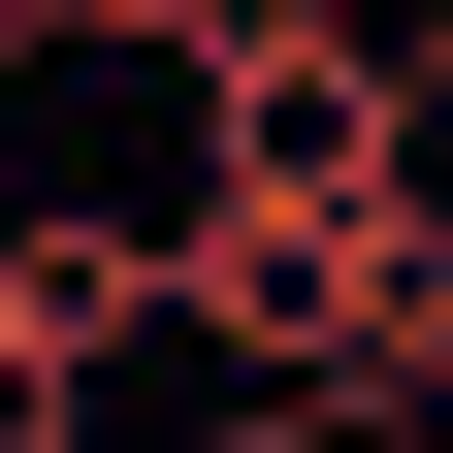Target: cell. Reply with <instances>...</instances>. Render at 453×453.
I'll list each match as a JSON object with an SVG mask.
<instances>
[{
	"label": "cell",
	"mask_w": 453,
	"mask_h": 453,
	"mask_svg": "<svg viewBox=\"0 0 453 453\" xmlns=\"http://www.w3.org/2000/svg\"><path fill=\"white\" fill-rule=\"evenodd\" d=\"M421 226H453V195H259V162H195V357H259L292 421H324V388H388Z\"/></svg>",
	"instance_id": "cell-1"
},
{
	"label": "cell",
	"mask_w": 453,
	"mask_h": 453,
	"mask_svg": "<svg viewBox=\"0 0 453 453\" xmlns=\"http://www.w3.org/2000/svg\"><path fill=\"white\" fill-rule=\"evenodd\" d=\"M421 33L388 0H226L195 33V162H259V195H421Z\"/></svg>",
	"instance_id": "cell-2"
},
{
	"label": "cell",
	"mask_w": 453,
	"mask_h": 453,
	"mask_svg": "<svg viewBox=\"0 0 453 453\" xmlns=\"http://www.w3.org/2000/svg\"><path fill=\"white\" fill-rule=\"evenodd\" d=\"M388 421H453V226H421V324H388Z\"/></svg>",
	"instance_id": "cell-3"
},
{
	"label": "cell",
	"mask_w": 453,
	"mask_h": 453,
	"mask_svg": "<svg viewBox=\"0 0 453 453\" xmlns=\"http://www.w3.org/2000/svg\"><path fill=\"white\" fill-rule=\"evenodd\" d=\"M421 65H453V0H421Z\"/></svg>",
	"instance_id": "cell-4"
}]
</instances>
